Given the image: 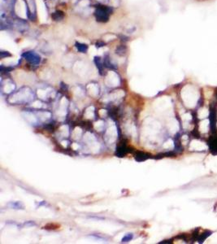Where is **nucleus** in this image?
<instances>
[{
	"label": "nucleus",
	"mask_w": 217,
	"mask_h": 244,
	"mask_svg": "<svg viewBox=\"0 0 217 244\" xmlns=\"http://www.w3.org/2000/svg\"><path fill=\"white\" fill-rule=\"evenodd\" d=\"M181 95L183 101L185 103V105L189 108H194L199 99V94L198 89H195L194 86L187 85L185 88H183Z\"/></svg>",
	"instance_id": "nucleus-1"
},
{
	"label": "nucleus",
	"mask_w": 217,
	"mask_h": 244,
	"mask_svg": "<svg viewBox=\"0 0 217 244\" xmlns=\"http://www.w3.org/2000/svg\"><path fill=\"white\" fill-rule=\"evenodd\" d=\"M111 12H112V10L108 7L101 6L97 8L95 12H94V15H95V17L98 21L107 22L109 19V15Z\"/></svg>",
	"instance_id": "nucleus-2"
},
{
	"label": "nucleus",
	"mask_w": 217,
	"mask_h": 244,
	"mask_svg": "<svg viewBox=\"0 0 217 244\" xmlns=\"http://www.w3.org/2000/svg\"><path fill=\"white\" fill-rule=\"evenodd\" d=\"M22 57L24 59H26L28 63L33 65H38L41 62V56L35 51H25L22 54Z\"/></svg>",
	"instance_id": "nucleus-3"
},
{
	"label": "nucleus",
	"mask_w": 217,
	"mask_h": 244,
	"mask_svg": "<svg viewBox=\"0 0 217 244\" xmlns=\"http://www.w3.org/2000/svg\"><path fill=\"white\" fill-rule=\"evenodd\" d=\"M25 7H26L27 16L31 20H34L37 17L36 4L34 0H24Z\"/></svg>",
	"instance_id": "nucleus-4"
},
{
	"label": "nucleus",
	"mask_w": 217,
	"mask_h": 244,
	"mask_svg": "<svg viewBox=\"0 0 217 244\" xmlns=\"http://www.w3.org/2000/svg\"><path fill=\"white\" fill-rule=\"evenodd\" d=\"M189 149L192 150H207V146L206 145L205 142H203L199 140H193L190 142Z\"/></svg>",
	"instance_id": "nucleus-5"
},
{
	"label": "nucleus",
	"mask_w": 217,
	"mask_h": 244,
	"mask_svg": "<svg viewBox=\"0 0 217 244\" xmlns=\"http://www.w3.org/2000/svg\"><path fill=\"white\" fill-rule=\"evenodd\" d=\"M208 130H209V120H203V121L200 122V125H199L200 132L205 134V133L208 132Z\"/></svg>",
	"instance_id": "nucleus-6"
},
{
	"label": "nucleus",
	"mask_w": 217,
	"mask_h": 244,
	"mask_svg": "<svg viewBox=\"0 0 217 244\" xmlns=\"http://www.w3.org/2000/svg\"><path fill=\"white\" fill-rule=\"evenodd\" d=\"M76 48L77 49V51L81 53H86L88 51V46L85 43H76L75 44Z\"/></svg>",
	"instance_id": "nucleus-7"
},
{
	"label": "nucleus",
	"mask_w": 217,
	"mask_h": 244,
	"mask_svg": "<svg viewBox=\"0 0 217 244\" xmlns=\"http://www.w3.org/2000/svg\"><path fill=\"white\" fill-rule=\"evenodd\" d=\"M94 63L97 65V68L98 69V71L101 74H103V62H102V59L99 56H96L94 58Z\"/></svg>",
	"instance_id": "nucleus-8"
},
{
	"label": "nucleus",
	"mask_w": 217,
	"mask_h": 244,
	"mask_svg": "<svg viewBox=\"0 0 217 244\" xmlns=\"http://www.w3.org/2000/svg\"><path fill=\"white\" fill-rule=\"evenodd\" d=\"M208 115H209V112H208V109L206 108H200L199 110V112H198V116H199V118H200V119L207 117Z\"/></svg>",
	"instance_id": "nucleus-9"
},
{
	"label": "nucleus",
	"mask_w": 217,
	"mask_h": 244,
	"mask_svg": "<svg viewBox=\"0 0 217 244\" xmlns=\"http://www.w3.org/2000/svg\"><path fill=\"white\" fill-rule=\"evenodd\" d=\"M8 206L11 208H14V209H24V205L20 202H11V203H8Z\"/></svg>",
	"instance_id": "nucleus-10"
},
{
	"label": "nucleus",
	"mask_w": 217,
	"mask_h": 244,
	"mask_svg": "<svg viewBox=\"0 0 217 244\" xmlns=\"http://www.w3.org/2000/svg\"><path fill=\"white\" fill-rule=\"evenodd\" d=\"M127 150H127V147L124 145H122V146H120L118 147L116 155L119 157H123L127 153Z\"/></svg>",
	"instance_id": "nucleus-11"
},
{
	"label": "nucleus",
	"mask_w": 217,
	"mask_h": 244,
	"mask_svg": "<svg viewBox=\"0 0 217 244\" xmlns=\"http://www.w3.org/2000/svg\"><path fill=\"white\" fill-rule=\"evenodd\" d=\"M126 51H127V49H126V47L124 45H120L116 49V53L119 55H125Z\"/></svg>",
	"instance_id": "nucleus-12"
},
{
	"label": "nucleus",
	"mask_w": 217,
	"mask_h": 244,
	"mask_svg": "<svg viewBox=\"0 0 217 244\" xmlns=\"http://www.w3.org/2000/svg\"><path fill=\"white\" fill-rule=\"evenodd\" d=\"M135 159L138 161H144L147 159V155L144 152H138L135 155Z\"/></svg>",
	"instance_id": "nucleus-13"
},
{
	"label": "nucleus",
	"mask_w": 217,
	"mask_h": 244,
	"mask_svg": "<svg viewBox=\"0 0 217 244\" xmlns=\"http://www.w3.org/2000/svg\"><path fill=\"white\" fill-rule=\"evenodd\" d=\"M103 64L105 65L106 67L111 68V69H114V68H116L115 66H114L113 64H112V61H111V59H110V57L108 56V55H106V56L104 57Z\"/></svg>",
	"instance_id": "nucleus-14"
},
{
	"label": "nucleus",
	"mask_w": 217,
	"mask_h": 244,
	"mask_svg": "<svg viewBox=\"0 0 217 244\" xmlns=\"http://www.w3.org/2000/svg\"><path fill=\"white\" fill-rule=\"evenodd\" d=\"M51 16H52V18L55 20H61L63 18V14L62 12L57 11V12H54Z\"/></svg>",
	"instance_id": "nucleus-15"
},
{
	"label": "nucleus",
	"mask_w": 217,
	"mask_h": 244,
	"mask_svg": "<svg viewBox=\"0 0 217 244\" xmlns=\"http://www.w3.org/2000/svg\"><path fill=\"white\" fill-rule=\"evenodd\" d=\"M133 238V234H128L124 236V238H122V242H129Z\"/></svg>",
	"instance_id": "nucleus-16"
},
{
	"label": "nucleus",
	"mask_w": 217,
	"mask_h": 244,
	"mask_svg": "<svg viewBox=\"0 0 217 244\" xmlns=\"http://www.w3.org/2000/svg\"><path fill=\"white\" fill-rule=\"evenodd\" d=\"M182 120H183V121H189V120H191V115L189 113L185 114V115H184V116H183Z\"/></svg>",
	"instance_id": "nucleus-17"
},
{
	"label": "nucleus",
	"mask_w": 217,
	"mask_h": 244,
	"mask_svg": "<svg viewBox=\"0 0 217 244\" xmlns=\"http://www.w3.org/2000/svg\"><path fill=\"white\" fill-rule=\"evenodd\" d=\"M5 52H6V51H1V52H0V55H1V58H2V59H3L4 57L11 56L10 53L8 52V51H7V53Z\"/></svg>",
	"instance_id": "nucleus-18"
},
{
	"label": "nucleus",
	"mask_w": 217,
	"mask_h": 244,
	"mask_svg": "<svg viewBox=\"0 0 217 244\" xmlns=\"http://www.w3.org/2000/svg\"><path fill=\"white\" fill-rule=\"evenodd\" d=\"M103 46H104V43H96V47H98V48L103 47Z\"/></svg>",
	"instance_id": "nucleus-19"
}]
</instances>
